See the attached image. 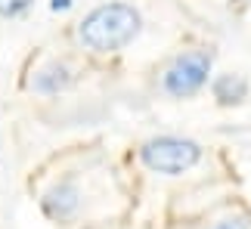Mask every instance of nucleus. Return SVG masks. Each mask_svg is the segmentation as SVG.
<instances>
[{
	"label": "nucleus",
	"instance_id": "3",
	"mask_svg": "<svg viewBox=\"0 0 251 229\" xmlns=\"http://www.w3.org/2000/svg\"><path fill=\"white\" fill-rule=\"evenodd\" d=\"M211 69H214V56L208 50H186L174 56V62L161 71V90L171 99H189L205 90L211 81Z\"/></svg>",
	"mask_w": 251,
	"mask_h": 229
},
{
	"label": "nucleus",
	"instance_id": "7",
	"mask_svg": "<svg viewBox=\"0 0 251 229\" xmlns=\"http://www.w3.org/2000/svg\"><path fill=\"white\" fill-rule=\"evenodd\" d=\"M34 0H0V19H16L22 16Z\"/></svg>",
	"mask_w": 251,
	"mask_h": 229
},
{
	"label": "nucleus",
	"instance_id": "1",
	"mask_svg": "<svg viewBox=\"0 0 251 229\" xmlns=\"http://www.w3.org/2000/svg\"><path fill=\"white\" fill-rule=\"evenodd\" d=\"M143 31V16L133 3L109 0L100 3L78 22V44L90 53H118L133 44Z\"/></svg>",
	"mask_w": 251,
	"mask_h": 229
},
{
	"label": "nucleus",
	"instance_id": "4",
	"mask_svg": "<svg viewBox=\"0 0 251 229\" xmlns=\"http://www.w3.org/2000/svg\"><path fill=\"white\" fill-rule=\"evenodd\" d=\"M41 207H44V214L50 217V220H72L75 214H78V207H81V189L75 180H62V183H56L50 186L44 192L41 198Z\"/></svg>",
	"mask_w": 251,
	"mask_h": 229
},
{
	"label": "nucleus",
	"instance_id": "5",
	"mask_svg": "<svg viewBox=\"0 0 251 229\" xmlns=\"http://www.w3.org/2000/svg\"><path fill=\"white\" fill-rule=\"evenodd\" d=\"M72 81H75L72 65H69V62H62V59H50L47 65H41V69L34 71V78H31V90H34V93H44V96H56V93L69 90V87H72Z\"/></svg>",
	"mask_w": 251,
	"mask_h": 229
},
{
	"label": "nucleus",
	"instance_id": "9",
	"mask_svg": "<svg viewBox=\"0 0 251 229\" xmlns=\"http://www.w3.org/2000/svg\"><path fill=\"white\" fill-rule=\"evenodd\" d=\"M50 9H53V13H65V9H72V0H53Z\"/></svg>",
	"mask_w": 251,
	"mask_h": 229
},
{
	"label": "nucleus",
	"instance_id": "6",
	"mask_svg": "<svg viewBox=\"0 0 251 229\" xmlns=\"http://www.w3.org/2000/svg\"><path fill=\"white\" fill-rule=\"evenodd\" d=\"M248 78L239 71H224L217 74L214 81H211V93H214V99L220 106H242L248 99Z\"/></svg>",
	"mask_w": 251,
	"mask_h": 229
},
{
	"label": "nucleus",
	"instance_id": "8",
	"mask_svg": "<svg viewBox=\"0 0 251 229\" xmlns=\"http://www.w3.org/2000/svg\"><path fill=\"white\" fill-rule=\"evenodd\" d=\"M211 229H251V223L245 217H226V220H217Z\"/></svg>",
	"mask_w": 251,
	"mask_h": 229
},
{
	"label": "nucleus",
	"instance_id": "2",
	"mask_svg": "<svg viewBox=\"0 0 251 229\" xmlns=\"http://www.w3.org/2000/svg\"><path fill=\"white\" fill-rule=\"evenodd\" d=\"M140 161L146 164L152 174H165V177H177L186 174L201 161V146L189 137H152L140 146Z\"/></svg>",
	"mask_w": 251,
	"mask_h": 229
}]
</instances>
